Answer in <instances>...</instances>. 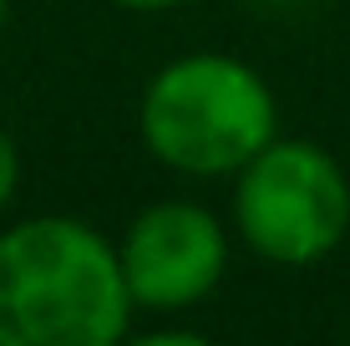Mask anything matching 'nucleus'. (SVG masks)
<instances>
[{
	"mask_svg": "<svg viewBox=\"0 0 350 346\" xmlns=\"http://www.w3.org/2000/svg\"><path fill=\"white\" fill-rule=\"evenodd\" d=\"M132 311L122 255L102 230L41 214L0 234V346H112Z\"/></svg>",
	"mask_w": 350,
	"mask_h": 346,
	"instance_id": "obj_1",
	"label": "nucleus"
},
{
	"mask_svg": "<svg viewBox=\"0 0 350 346\" xmlns=\"http://www.w3.org/2000/svg\"><path fill=\"white\" fill-rule=\"evenodd\" d=\"M148 153L178 173H239L264 143L280 138L269 82L224 51H193L148 82L137 107Z\"/></svg>",
	"mask_w": 350,
	"mask_h": 346,
	"instance_id": "obj_2",
	"label": "nucleus"
},
{
	"mask_svg": "<svg viewBox=\"0 0 350 346\" xmlns=\"http://www.w3.org/2000/svg\"><path fill=\"white\" fill-rule=\"evenodd\" d=\"M234 224L269 265H315L350 230V178L305 138H274L239 169Z\"/></svg>",
	"mask_w": 350,
	"mask_h": 346,
	"instance_id": "obj_3",
	"label": "nucleus"
},
{
	"mask_svg": "<svg viewBox=\"0 0 350 346\" xmlns=\"http://www.w3.org/2000/svg\"><path fill=\"white\" fill-rule=\"evenodd\" d=\"M117 255L137 311H183L224 280L228 234L208 209L188 199H163L127 224Z\"/></svg>",
	"mask_w": 350,
	"mask_h": 346,
	"instance_id": "obj_4",
	"label": "nucleus"
},
{
	"mask_svg": "<svg viewBox=\"0 0 350 346\" xmlns=\"http://www.w3.org/2000/svg\"><path fill=\"white\" fill-rule=\"evenodd\" d=\"M16 178H21V153H16V143H10V133L0 127V209L16 194Z\"/></svg>",
	"mask_w": 350,
	"mask_h": 346,
	"instance_id": "obj_5",
	"label": "nucleus"
},
{
	"mask_svg": "<svg viewBox=\"0 0 350 346\" xmlns=\"http://www.w3.org/2000/svg\"><path fill=\"white\" fill-rule=\"evenodd\" d=\"M122 10H167V5H183V0H112Z\"/></svg>",
	"mask_w": 350,
	"mask_h": 346,
	"instance_id": "obj_6",
	"label": "nucleus"
},
{
	"mask_svg": "<svg viewBox=\"0 0 350 346\" xmlns=\"http://www.w3.org/2000/svg\"><path fill=\"white\" fill-rule=\"evenodd\" d=\"M0 26H5V0H0Z\"/></svg>",
	"mask_w": 350,
	"mask_h": 346,
	"instance_id": "obj_7",
	"label": "nucleus"
}]
</instances>
